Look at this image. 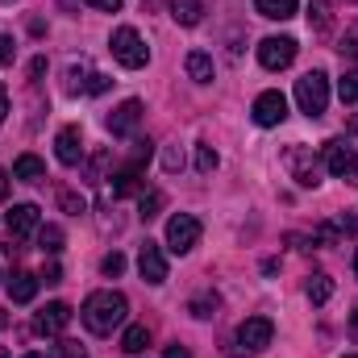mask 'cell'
<instances>
[{"mask_svg":"<svg viewBox=\"0 0 358 358\" xmlns=\"http://www.w3.org/2000/svg\"><path fill=\"white\" fill-rule=\"evenodd\" d=\"M125 313H129V300L121 296V292H113V287H104V292H92L88 300H84V308H80V317H84V325H88L92 334H113L117 325H125Z\"/></svg>","mask_w":358,"mask_h":358,"instance_id":"cell-1","label":"cell"},{"mask_svg":"<svg viewBox=\"0 0 358 358\" xmlns=\"http://www.w3.org/2000/svg\"><path fill=\"white\" fill-rule=\"evenodd\" d=\"M296 104L304 117H321L329 108V76L325 71H308L296 80Z\"/></svg>","mask_w":358,"mask_h":358,"instance_id":"cell-2","label":"cell"},{"mask_svg":"<svg viewBox=\"0 0 358 358\" xmlns=\"http://www.w3.org/2000/svg\"><path fill=\"white\" fill-rule=\"evenodd\" d=\"M113 59L121 63V67H129V71H138V67H146L150 63V50H146V42H142V34L134 29V25H121V29H113Z\"/></svg>","mask_w":358,"mask_h":358,"instance_id":"cell-3","label":"cell"},{"mask_svg":"<svg viewBox=\"0 0 358 358\" xmlns=\"http://www.w3.org/2000/svg\"><path fill=\"white\" fill-rule=\"evenodd\" d=\"M275 338V325L267 317H246L234 334V355H263Z\"/></svg>","mask_w":358,"mask_h":358,"instance_id":"cell-4","label":"cell"},{"mask_svg":"<svg viewBox=\"0 0 358 358\" xmlns=\"http://www.w3.org/2000/svg\"><path fill=\"white\" fill-rule=\"evenodd\" d=\"M196 242H200V221L192 213H176L167 221V246H171V255H192Z\"/></svg>","mask_w":358,"mask_h":358,"instance_id":"cell-5","label":"cell"},{"mask_svg":"<svg viewBox=\"0 0 358 358\" xmlns=\"http://www.w3.org/2000/svg\"><path fill=\"white\" fill-rule=\"evenodd\" d=\"M150 142H138V155L134 163H125L121 171H113V196H134L142 187V171H146V159H150Z\"/></svg>","mask_w":358,"mask_h":358,"instance_id":"cell-6","label":"cell"},{"mask_svg":"<svg viewBox=\"0 0 358 358\" xmlns=\"http://www.w3.org/2000/svg\"><path fill=\"white\" fill-rule=\"evenodd\" d=\"M4 225H8V238H13V242H25L29 234L42 229V208H38V204H13V208L4 213Z\"/></svg>","mask_w":358,"mask_h":358,"instance_id":"cell-7","label":"cell"},{"mask_svg":"<svg viewBox=\"0 0 358 358\" xmlns=\"http://www.w3.org/2000/svg\"><path fill=\"white\" fill-rule=\"evenodd\" d=\"M250 117H255V125H263V129H271V125H283V117H287V96L283 92H259L255 96V108H250Z\"/></svg>","mask_w":358,"mask_h":358,"instance_id":"cell-8","label":"cell"},{"mask_svg":"<svg viewBox=\"0 0 358 358\" xmlns=\"http://www.w3.org/2000/svg\"><path fill=\"white\" fill-rule=\"evenodd\" d=\"M325 167H329L334 179L358 183V155L346 146V142H325Z\"/></svg>","mask_w":358,"mask_h":358,"instance_id":"cell-9","label":"cell"},{"mask_svg":"<svg viewBox=\"0 0 358 358\" xmlns=\"http://www.w3.org/2000/svg\"><path fill=\"white\" fill-rule=\"evenodd\" d=\"M67 325H71V304H63V300H50L34 317V334H42V338H59Z\"/></svg>","mask_w":358,"mask_h":358,"instance_id":"cell-10","label":"cell"},{"mask_svg":"<svg viewBox=\"0 0 358 358\" xmlns=\"http://www.w3.org/2000/svg\"><path fill=\"white\" fill-rule=\"evenodd\" d=\"M296 59V38H263L259 42V63L267 71H283Z\"/></svg>","mask_w":358,"mask_h":358,"instance_id":"cell-11","label":"cell"},{"mask_svg":"<svg viewBox=\"0 0 358 358\" xmlns=\"http://www.w3.org/2000/svg\"><path fill=\"white\" fill-rule=\"evenodd\" d=\"M138 271H142V279L146 283H167V255H163V246L159 242H142V255H138Z\"/></svg>","mask_w":358,"mask_h":358,"instance_id":"cell-12","label":"cell"},{"mask_svg":"<svg viewBox=\"0 0 358 358\" xmlns=\"http://www.w3.org/2000/svg\"><path fill=\"white\" fill-rule=\"evenodd\" d=\"M55 155H59L63 167H80V163H84V134H80V125H63V129H59Z\"/></svg>","mask_w":358,"mask_h":358,"instance_id":"cell-13","label":"cell"},{"mask_svg":"<svg viewBox=\"0 0 358 358\" xmlns=\"http://www.w3.org/2000/svg\"><path fill=\"white\" fill-rule=\"evenodd\" d=\"M138 121H142V100H125V104H117L108 113V134L113 138H129L138 129Z\"/></svg>","mask_w":358,"mask_h":358,"instance_id":"cell-14","label":"cell"},{"mask_svg":"<svg viewBox=\"0 0 358 358\" xmlns=\"http://www.w3.org/2000/svg\"><path fill=\"white\" fill-rule=\"evenodd\" d=\"M4 287H8V300H13V304H29V300L38 296V275H29V271H13V275L4 279Z\"/></svg>","mask_w":358,"mask_h":358,"instance_id":"cell-15","label":"cell"},{"mask_svg":"<svg viewBox=\"0 0 358 358\" xmlns=\"http://www.w3.org/2000/svg\"><path fill=\"white\" fill-rule=\"evenodd\" d=\"M13 179H21V183H38V179H46V163H42L38 155H21V159L13 163Z\"/></svg>","mask_w":358,"mask_h":358,"instance_id":"cell-16","label":"cell"},{"mask_svg":"<svg viewBox=\"0 0 358 358\" xmlns=\"http://www.w3.org/2000/svg\"><path fill=\"white\" fill-rule=\"evenodd\" d=\"M255 13L267 21H292L296 17V0H255Z\"/></svg>","mask_w":358,"mask_h":358,"instance_id":"cell-17","label":"cell"},{"mask_svg":"<svg viewBox=\"0 0 358 358\" xmlns=\"http://www.w3.org/2000/svg\"><path fill=\"white\" fill-rule=\"evenodd\" d=\"M213 55H204V50H192L187 55V76L196 80V84H213Z\"/></svg>","mask_w":358,"mask_h":358,"instance_id":"cell-18","label":"cell"},{"mask_svg":"<svg viewBox=\"0 0 358 358\" xmlns=\"http://www.w3.org/2000/svg\"><path fill=\"white\" fill-rule=\"evenodd\" d=\"M171 17H176L179 25H200L204 4H200V0H171Z\"/></svg>","mask_w":358,"mask_h":358,"instance_id":"cell-19","label":"cell"},{"mask_svg":"<svg viewBox=\"0 0 358 358\" xmlns=\"http://www.w3.org/2000/svg\"><path fill=\"white\" fill-rule=\"evenodd\" d=\"M146 346H150V329H146V325H129L125 338H121V350H125V355H142Z\"/></svg>","mask_w":358,"mask_h":358,"instance_id":"cell-20","label":"cell"},{"mask_svg":"<svg viewBox=\"0 0 358 358\" xmlns=\"http://www.w3.org/2000/svg\"><path fill=\"white\" fill-rule=\"evenodd\" d=\"M304 292H308V300H313V304H325V300L334 296V279H329V275H313Z\"/></svg>","mask_w":358,"mask_h":358,"instance_id":"cell-21","label":"cell"},{"mask_svg":"<svg viewBox=\"0 0 358 358\" xmlns=\"http://www.w3.org/2000/svg\"><path fill=\"white\" fill-rule=\"evenodd\" d=\"M38 246H42L46 255H59V250H63V229H59V225H42V229H38Z\"/></svg>","mask_w":358,"mask_h":358,"instance_id":"cell-22","label":"cell"},{"mask_svg":"<svg viewBox=\"0 0 358 358\" xmlns=\"http://www.w3.org/2000/svg\"><path fill=\"white\" fill-rule=\"evenodd\" d=\"M196 171H200V176L217 171V150H213V146H204V142L196 146Z\"/></svg>","mask_w":358,"mask_h":358,"instance_id":"cell-23","label":"cell"},{"mask_svg":"<svg viewBox=\"0 0 358 358\" xmlns=\"http://www.w3.org/2000/svg\"><path fill=\"white\" fill-rule=\"evenodd\" d=\"M138 208H142V221H150V217H159V208H163V192H142V200H138Z\"/></svg>","mask_w":358,"mask_h":358,"instance_id":"cell-24","label":"cell"},{"mask_svg":"<svg viewBox=\"0 0 358 358\" xmlns=\"http://www.w3.org/2000/svg\"><path fill=\"white\" fill-rule=\"evenodd\" d=\"M338 92H342V100H346V104H358V71H346V76H342V84H338Z\"/></svg>","mask_w":358,"mask_h":358,"instance_id":"cell-25","label":"cell"},{"mask_svg":"<svg viewBox=\"0 0 358 358\" xmlns=\"http://www.w3.org/2000/svg\"><path fill=\"white\" fill-rule=\"evenodd\" d=\"M213 308H217V296H196L192 300V317H213Z\"/></svg>","mask_w":358,"mask_h":358,"instance_id":"cell-26","label":"cell"},{"mask_svg":"<svg viewBox=\"0 0 358 358\" xmlns=\"http://www.w3.org/2000/svg\"><path fill=\"white\" fill-rule=\"evenodd\" d=\"M100 271H104V275H121V271H125V259H121V255L113 250V255H104V263H100Z\"/></svg>","mask_w":358,"mask_h":358,"instance_id":"cell-27","label":"cell"},{"mask_svg":"<svg viewBox=\"0 0 358 358\" xmlns=\"http://www.w3.org/2000/svg\"><path fill=\"white\" fill-rule=\"evenodd\" d=\"M13 59H17V42H13V38H4V34H0V67H8V63H13Z\"/></svg>","mask_w":358,"mask_h":358,"instance_id":"cell-28","label":"cell"},{"mask_svg":"<svg viewBox=\"0 0 358 358\" xmlns=\"http://www.w3.org/2000/svg\"><path fill=\"white\" fill-rule=\"evenodd\" d=\"M308 17H317V29H329V13H325V0H313V13Z\"/></svg>","mask_w":358,"mask_h":358,"instance_id":"cell-29","label":"cell"},{"mask_svg":"<svg viewBox=\"0 0 358 358\" xmlns=\"http://www.w3.org/2000/svg\"><path fill=\"white\" fill-rule=\"evenodd\" d=\"M59 204H63L67 213H84V200H80L76 192H63V196H59Z\"/></svg>","mask_w":358,"mask_h":358,"instance_id":"cell-30","label":"cell"},{"mask_svg":"<svg viewBox=\"0 0 358 358\" xmlns=\"http://www.w3.org/2000/svg\"><path fill=\"white\" fill-rule=\"evenodd\" d=\"M84 4L100 8V13H117V8H121V0H84Z\"/></svg>","mask_w":358,"mask_h":358,"instance_id":"cell-31","label":"cell"},{"mask_svg":"<svg viewBox=\"0 0 358 358\" xmlns=\"http://www.w3.org/2000/svg\"><path fill=\"white\" fill-rule=\"evenodd\" d=\"M63 358H88V355H84V346H76V342H63Z\"/></svg>","mask_w":358,"mask_h":358,"instance_id":"cell-32","label":"cell"},{"mask_svg":"<svg viewBox=\"0 0 358 358\" xmlns=\"http://www.w3.org/2000/svg\"><path fill=\"white\" fill-rule=\"evenodd\" d=\"M163 163H167V171H176V167H183V159H179V150H167V159H163Z\"/></svg>","mask_w":358,"mask_h":358,"instance_id":"cell-33","label":"cell"},{"mask_svg":"<svg viewBox=\"0 0 358 358\" xmlns=\"http://www.w3.org/2000/svg\"><path fill=\"white\" fill-rule=\"evenodd\" d=\"M167 358H192V355H187V346H179L176 342V346H167Z\"/></svg>","mask_w":358,"mask_h":358,"instance_id":"cell-34","label":"cell"},{"mask_svg":"<svg viewBox=\"0 0 358 358\" xmlns=\"http://www.w3.org/2000/svg\"><path fill=\"white\" fill-rule=\"evenodd\" d=\"M4 113H8V92H4V84H0V125H4Z\"/></svg>","mask_w":358,"mask_h":358,"instance_id":"cell-35","label":"cell"},{"mask_svg":"<svg viewBox=\"0 0 358 358\" xmlns=\"http://www.w3.org/2000/svg\"><path fill=\"white\" fill-rule=\"evenodd\" d=\"M8 187H13V179H8V171H0V200L8 196Z\"/></svg>","mask_w":358,"mask_h":358,"instance_id":"cell-36","label":"cell"},{"mask_svg":"<svg viewBox=\"0 0 358 358\" xmlns=\"http://www.w3.org/2000/svg\"><path fill=\"white\" fill-rule=\"evenodd\" d=\"M42 279H46V283H59V267H55V263H50V267L42 271Z\"/></svg>","mask_w":358,"mask_h":358,"instance_id":"cell-37","label":"cell"},{"mask_svg":"<svg viewBox=\"0 0 358 358\" xmlns=\"http://www.w3.org/2000/svg\"><path fill=\"white\" fill-rule=\"evenodd\" d=\"M4 325H8V317H4V308H0V329H4Z\"/></svg>","mask_w":358,"mask_h":358,"instance_id":"cell-38","label":"cell"},{"mask_svg":"<svg viewBox=\"0 0 358 358\" xmlns=\"http://www.w3.org/2000/svg\"><path fill=\"white\" fill-rule=\"evenodd\" d=\"M355 275H358V250H355Z\"/></svg>","mask_w":358,"mask_h":358,"instance_id":"cell-39","label":"cell"},{"mask_svg":"<svg viewBox=\"0 0 358 358\" xmlns=\"http://www.w3.org/2000/svg\"><path fill=\"white\" fill-rule=\"evenodd\" d=\"M0 358H8V350H4V346H0Z\"/></svg>","mask_w":358,"mask_h":358,"instance_id":"cell-40","label":"cell"},{"mask_svg":"<svg viewBox=\"0 0 358 358\" xmlns=\"http://www.w3.org/2000/svg\"><path fill=\"white\" fill-rule=\"evenodd\" d=\"M25 358H46V355H25Z\"/></svg>","mask_w":358,"mask_h":358,"instance_id":"cell-41","label":"cell"},{"mask_svg":"<svg viewBox=\"0 0 358 358\" xmlns=\"http://www.w3.org/2000/svg\"><path fill=\"white\" fill-rule=\"evenodd\" d=\"M346 358H358V355H346Z\"/></svg>","mask_w":358,"mask_h":358,"instance_id":"cell-42","label":"cell"}]
</instances>
